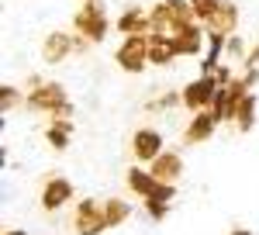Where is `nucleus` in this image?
<instances>
[{
	"instance_id": "27",
	"label": "nucleus",
	"mask_w": 259,
	"mask_h": 235,
	"mask_svg": "<svg viewBox=\"0 0 259 235\" xmlns=\"http://www.w3.org/2000/svg\"><path fill=\"white\" fill-rule=\"evenodd\" d=\"M4 235H28V232H24V228H7Z\"/></svg>"
},
{
	"instance_id": "28",
	"label": "nucleus",
	"mask_w": 259,
	"mask_h": 235,
	"mask_svg": "<svg viewBox=\"0 0 259 235\" xmlns=\"http://www.w3.org/2000/svg\"><path fill=\"white\" fill-rule=\"evenodd\" d=\"M228 235H252V232H249V228H232Z\"/></svg>"
},
{
	"instance_id": "24",
	"label": "nucleus",
	"mask_w": 259,
	"mask_h": 235,
	"mask_svg": "<svg viewBox=\"0 0 259 235\" xmlns=\"http://www.w3.org/2000/svg\"><path fill=\"white\" fill-rule=\"evenodd\" d=\"M169 208H173V204H162V201H149V197H145V215H149V221H166Z\"/></svg>"
},
{
	"instance_id": "19",
	"label": "nucleus",
	"mask_w": 259,
	"mask_h": 235,
	"mask_svg": "<svg viewBox=\"0 0 259 235\" xmlns=\"http://www.w3.org/2000/svg\"><path fill=\"white\" fill-rule=\"evenodd\" d=\"M104 215H107V225H111V228H118L121 221L132 218V204H128L124 197H111V201H104Z\"/></svg>"
},
{
	"instance_id": "18",
	"label": "nucleus",
	"mask_w": 259,
	"mask_h": 235,
	"mask_svg": "<svg viewBox=\"0 0 259 235\" xmlns=\"http://www.w3.org/2000/svg\"><path fill=\"white\" fill-rule=\"evenodd\" d=\"M21 107H28V94H21L14 83H4L0 87V114L7 118L11 111H21Z\"/></svg>"
},
{
	"instance_id": "23",
	"label": "nucleus",
	"mask_w": 259,
	"mask_h": 235,
	"mask_svg": "<svg viewBox=\"0 0 259 235\" xmlns=\"http://www.w3.org/2000/svg\"><path fill=\"white\" fill-rule=\"evenodd\" d=\"M190 7H194V14H197L200 24H204V21H207V18H211V14L221 7V0H190Z\"/></svg>"
},
{
	"instance_id": "2",
	"label": "nucleus",
	"mask_w": 259,
	"mask_h": 235,
	"mask_svg": "<svg viewBox=\"0 0 259 235\" xmlns=\"http://www.w3.org/2000/svg\"><path fill=\"white\" fill-rule=\"evenodd\" d=\"M149 18H152V31L156 35H166V38H177L183 28H190V24H197V14H194V7H190V0H159L152 11H149ZM149 31V35H152Z\"/></svg>"
},
{
	"instance_id": "9",
	"label": "nucleus",
	"mask_w": 259,
	"mask_h": 235,
	"mask_svg": "<svg viewBox=\"0 0 259 235\" xmlns=\"http://www.w3.org/2000/svg\"><path fill=\"white\" fill-rule=\"evenodd\" d=\"M73 183L66 180V176H49L45 180V187H41V211H49V215H56L59 208H66L69 201H73Z\"/></svg>"
},
{
	"instance_id": "26",
	"label": "nucleus",
	"mask_w": 259,
	"mask_h": 235,
	"mask_svg": "<svg viewBox=\"0 0 259 235\" xmlns=\"http://www.w3.org/2000/svg\"><path fill=\"white\" fill-rule=\"evenodd\" d=\"M242 66H259V38H256V45L249 49V56H245V62Z\"/></svg>"
},
{
	"instance_id": "17",
	"label": "nucleus",
	"mask_w": 259,
	"mask_h": 235,
	"mask_svg": "<svg viewBox=\"0 0 259 235\" xmlns=\"http://www.w3.org/2000/svg\"><path fill=\"white\" fill-rule=\"evenodd\" d=\"M124 176H128V187H132V194H139V197H149L152 190H156V183H159V180L152 176V170H149V166H132V170H128Z\"/></svg>"
},
{
	"instance_id": "15",
	"label": "nucleus",
	"mask_w": 259,
	"mask_h": 235,
	"mask_svg": "<svg viewBox=\"0 0 259 235\" xmlns=\"http://www.w3.org/2000/svg\"><path fill=\"white\" fill-rule=\"evenodd\" d=\"M177 49H180V56H197L200 49H204V42H207V28H204V24H190V28H183V31H180L177 38Z\"/></svg>"
},
{
	"instance_id": "20",
	"label": "nucleus",
	"mask_w": 259,
	"mask_h": 235,
	"mask_svg": "<svg viewBox=\"0 0 259 235\" xmlns=\"http://www.w3.org/2000/svg\"><path fill=\"white\" fill-rule=\"evenodd\" d=\"M69 135H73V121H52L49 128H45V142L52 145V149H66L69 145Z\"/></svg>"
},
{
	"instance_id": "5",
	"label": "nucleus",
	"mask_w": 259,
	"mask_h": 235,
	"mask_svg": "<svg viewBox=\"0 0 259 235\" xmlns=\"http://www.w3.org/2000/svg\"><path fill=\"white\" fill-rule=\"evenodd\" d=\"M111 228L107 225V215H104V201H94V197H83L73 208V232L76 235H104Z\"/></svg>"
},
{
	"instance_id": "25",
	"label": "nucleus",
	"mask_w": 259,
	"mask_h": 235,
	"mask_svg": "<svg viewBox=\"0 0 259 235\" xmlns=\"http://www.w3.org/2000/svg\"><path fill=\"white\" fill-rule=\"evenodd\" d=\"M214 80H218L221 87H225V83H232V80H235V73H232V66H218V69H214Z\"/></svg>"
},
{
	"instance_id": "13",
	"label": "nucleus",
	"mask_w": 259,
	"mask_h": 235,
	"mask_svg": "<svg viewBox=\"0 0 259 235\" xmlns=\"http://www.w3.org/2000/svg\"><path fill=\"white\" fill-rule=\"evenodd\" d=\"M204 28L214 31V35H235V28H239V4L235 0H221V7L204 21Z\"/></svg>"
},
{
	"instance_id": "16",
	"label": "nucleus",
	"mask_w": 259,
	"mask_h": 235,
	"mask_svg": "<svg viewBox=\"0 0 259 235\" xmlns=\"http://www.w3.org/2000/svg\"><path fill=\"white\" fill-rule=\"evenodd\" d=\"M256 107H259V94H252V90H249V94L239 100V107H235V118H232V121H235V128H239L242 135L256 128Z\"/></svg>"
},
{
	"instance_id": "12",
	"label": "nucleus",
	"mask_w": 259,
	"mask_h": 235,
	"mask_svg": "<svg viewBox=\"0 0 259 235\" xmlns=\"http://www.w3.org/2000/svg\"><path fill=\"white\" fill-rule=\"evenodd\" d=\"M149 170H152V176L159 183H177L180 176H183V156L173 152V149H162L159 156L149 163Z\"/></svg>"
},
{
	"instance_id": "11",
	"label": "nucleus",
	"mask_w": 259,
	"mask_h": 235,
	"mask_svg": "<svg viewBox=\"0 0 259 235\" xmlns=\"http://www.w3.org/2000/svg\"><path fill=\"white\" fill-rule=\"evenodd\" d=\"M114 28H118V35H149V31H152V18H149L145 7L132 4V7H124L118 14Z\"/></svg>"
},
{
	"instance_id": "21",
	"label": "nucleus",
	"mask_w": 259,
	"mask_h": 235,
	"mask_svg": "<svg viewBox=\"0 0 259 235\" xmlns=\"http://www.w3.org/2000/svg\"><path fill=\"white\" fill-rule=\"evenodd\" d=\"M180 104H183V90H166L159 97L145 100V111H149V114H162V111H173Z\"/></svg>"
},
{
	"instance_id": "29",
	"label": "nucleus",
	"mask_w": 259,
	"mask_h": 235,
	"mask_svg": "<svg viewBox=\"0 0 259 235\" xmlns=\"http://www.w3.org/2000/svg\"><path fill=\"white\" fill-rule=\"evenodd\" d=\"M80 4H83V0H80Z\"/></svg>"
},
{
	"instance_id": "6",
	"label": "nucleus",
	"mask_w": 259,
	"mask_h": 235,
	"mask_svg": "<svg viewBox=\"0 0 259 235\" xmlns=\"http://www.w3.org/2000/svg\"><path fill=\"white\" fill-rule=\"evenodd\" d=\"M114 62L124 73H142L149 66V35H124L114 52Z\"/></svg>"
},
{
	"instance_id": "4",
	"label": "nucleus",
	"mask_w": 259,
	"mask_h": 235,
	"mask_svg": "<svg viewBox=\"0 0 259 235\" xmlns=\"http://www.w3.org/2000/svg\"><path fill=\"white\" fill-rule=\"evenodd\" d=\"M73 31L83 35V38H90L94 45L107 38V31H111V18H107V11H104V4L100 0H83L80 11L73 14Z\"/></svg>"
},
{
	"instance_id": "10",
	"label": "nucleus",
	"mask_w": 259,
	"mask_h": 235,
	"mask_svg": "<svg viewBox=\"0 0 259 235\" xmlns=\"http://www.w3.org/2000/svg\"><path fill=\"white\" fill-rule=\"evenodd\" d=\"M159 152H162V132H156V128H139L135 138H132V156L139 159L142 166H149Z\"/></svg>"
},
{
	"instance_id": "7",
	"label": "nucleus",
	"mask_w": 259,
	"mask_h": 235,
	"mask_svg": "<svg viewBox=\"0 0 259 235\" xmlns=\"http://www.w3.org/2000/svg\"><path fill=\"white\" fill-rule=\"evenodd\" d=\"M218 87L221 83L214 80V73H211V76H197L194 83L183 87V107H187V111H204V107H211Z\"/></svg>"
},
{
	"instance_id": "3",
	"label": "nucleus",
	"mask_w": 259,
	"mask_h": 235,
	"mask_svg": "<svg viewBox=\"0 0 259 235\" xmlns=\"http://www.w3.org/2000/svg\"><path fill=\"white\" fill-rule=\"evenodd\" d=\"M90 45H94V42L76 35V31H49V35L41 38V62L59 66V62H66L69 56H83Z\"/></svg>"
},
{
	"instance_id": "8",
	"label": "nucleus",
	"mask_w": 259,
	"mask_h": 235,
	"mask_svg": "<svg viewBox=\"0 0 259 235\" xmlns=\"http://www.w3.org/2000/svg\"><path fill=\"white\" fill-rule=\"evenodd\" d=\"M218 114L211 111V107H204V111H194V118L187 121V128H183V145H200V142H207V138L218 132Z\"/></svg>"
},
{
	"instance_id": "1",
	"label": "nucleus",
	"mask_w": 259,
	"mask_h": 235,
	"mask_svg": "<svg viewBox=\"0 0 259 235\" xmlns=\"http://www.w3.org/2000/svg\"><path fill=\"white\" fill-rule=\"evenodd\" d=\"M28 111L45 114L52 121H73V100L66 94V87L56 80H38L28 90Z\"/></svg>"
},
{
	"instance_id": "14",
	"label": "nucleus",
	"mask_w": 259,
	"mask_h": 235,
	"mask_svg": "<svg viewBox=\"0 0 259 235\" xmlns=\"http://www.w3.org/2000/svg\"><path fill=\"white\" fill-rule=\"evenodd\" d=\"M173 59H180L177 42L152 31V35H149V66H169Z\"/></svg>"
},
{
	"instance_id": "22",
	"label": "nucleus",
	"mask_w": 259,
	"mask_h": 235,
	"mask_svg": "<svg viewBox=\"0 0 259 235\" xmlns=\"http://www.w3.org/2000/svg\"><path fill=\"white\" fill-rule=\"evenodd\" d=\"M225 56L235 59V62H245V56H249L245 38H239V35H228V42H225Z\"/></svg>"
}]
</instances>
